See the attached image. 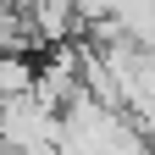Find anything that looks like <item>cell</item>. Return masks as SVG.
Listing matches in <instances>:
<instances>
[{
    "instance_id": "cell-1",
    "label": "cell",
    "mask_w": 155,
    "mask_h": 155,
    "mask_svg": "<svg viewBox=\"0 0 155 155\" xmlns=\"http://www.w3.org/2000/svg\"><path fill=\"white\" fill-rule=\"evenodd\" d=\"M55 105H45L39 94H0V144L6 150H55Z\"/></svg>"
},
{
    "instance_id": "cell-2",
    "label": "cell",
    "mask_w": 155,
    "mask_h": 155,
    "mask_svg": "<svg viewBox=\"0 0 155 155\" xmlns=\"http://www.w3.org/2000/svg\"><path fill=\"white\" fill-rule=\"evenodd\" d=\"M33 50H0V94H28L33 89Z\"/></svg>"
}]
</instances>
